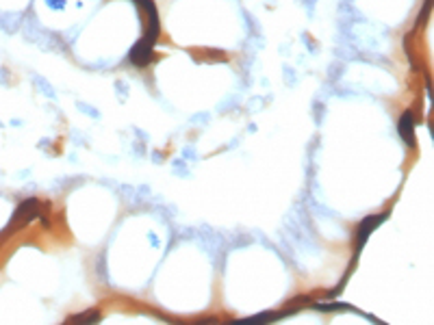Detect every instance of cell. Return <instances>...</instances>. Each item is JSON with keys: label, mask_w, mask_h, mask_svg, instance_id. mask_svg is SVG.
Instances as JSON below:
<instances>
[{"label": "cell", "mask_w": 434, "mask_h": 325, "mask_svg": "<svg viewBox=\"0 0 434 325\" xmlns=\"http://www.w3.org/2000/svg\"><path fill=\"white\" fill-rule=\"evenodd\" d=\"M413 115L411 113H404V117L399 121V133H401V139H404L408 145L415 143V137H413Z\"/></svg>", "instance_id": "cell-1"}]
</instances>
